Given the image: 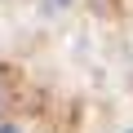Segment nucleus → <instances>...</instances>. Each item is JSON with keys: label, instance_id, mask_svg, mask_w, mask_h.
<instances>
[{"label": "nucleus", "instance_id": "f257e3e1", "mask_svg": "<svg viewBox=\"0 0 133 133\" xmlns=\"http://www.w3.org/2000/svg\"><path fill=\"white\" fill-rule=\"evenodd\" d=\"M9 107V66L0 62V111Z\"/></svg>", "mask_w": 133, "mask_h": 133}, {"label": "nucleus", "instance_id": "f03ea898", "mask_svg": "<svg viewBox=\"0 0 133 133\" xmlns=\"http://www.w3.org/2000/svg\"><path fill=\"white\" fill-rule=\"evenodd\" d=\"M0 133H22L18 124H9V120H0Z\"/></svg>", "mask_w": 133, "mask_h": 133}, {"label": "nucleus", "instance_id": "7ed1b4c3", "mask_svg": "<svg viewBox=\"0 0 133 133\" xmlns=\"http://www.w3.org/2000/svg\"><path fill=\"white\" fill-rule=\"evenodd\" d=\"M49 5H53V9H62V5H71V0H49Z\"/></svg>", "mask_w": 133, "mask_h": 133}]
</instances>
